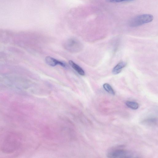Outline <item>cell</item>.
<instances>
[{
	"label": "cell",
	"mask_w": 158,
	"mask_h": 158,
	"mask_svg": "<svg viewBox=\"0 0 158 158\" xmlns=\"http://www.w3.org/2000/svg\"><path fill=\"white\" fill-rule=\"evenodd\" d=\"M21 144V136L16 133H11L4 138L2 143L1 149L4 153H13L19 147Z\"/></svg>",
	"instance_id": "6da1fadb"
},
{
	"label": "cell",
	"mask_w": 158,
	"mask_h": 158,
	"mask_svg": "<svg viewBox=\"0 0 158 158\" xmlns=\"http://www.w3.org/2000/svg\"><path fill=\"white\" fill-rule=\"evenodd\" d=\"M154 17L150 14H145L136 16L132 19L129 22L131 27H137L152 22Z\"/></svg>",
	"instance_id": "7a4b0ae2"
},
{
	"label": "cell",
	"mask_w": 158,
	"mask_h": 158,
	"mask_svg": "<svg viewBox=\"0 0 158 158\" xmlns=\"http://www.w3.org/2000/svg\"><path fill=\"white\" fill-rule=\"evenodd\" d=\"M64 47L68 51L72 53H78L82 49L81 42L75 39L68 40L64 43Z\"/></svg>",
	"instance_id": "3957f363"
},
{
	"label": "cell",
	"mask_w": 158,
	"mask_h": 158,
	"mask_svg": "<svg viewBox=\"0 0 158 158\" xmlns=\"http://www.w3.org/2000/svg\"><path fill=\"white\" fill-rule=\"evenodd\" d=\"M132 155V153L128 151L120 149L110 152L108 156L110 158H128L131 157Z\"/></svg>",
	"instance_id": "277c9868"
},
{
	"label": "cell",
	"mask_w": 158,
	"mask_h": 158,
	"mask_svg": "<svg viewBox=\"0 0 158 158\" xmlns=\"http://www.w3.org/2000/svg\"><path fill=\"white\" fill-rule=\"evenodd\" d=\"M45 61L48 65L51 67H55L58 64L63 67H66L67 66L65 64L51 57H46Z\"/></svg>",
	"instance_id": "5b68a950"
},
{
	"label": "cell",
	"mask_w": 158,
	"mask_h": 158,
	"mask_svg": "<svg viewBox=\"0 0 158 158\" xmlns=\"http://www.w3.org/2000/svg\"><path fill=\"white\" fill-rule=\"evenodd\" d=\"M126 65V63L125 62H121L119 63L113 69L112 73L115 75L119 74L122 70Z\"/></svg>",
	"instance_id": "8992f818"
},
{
	"label": "cell",
	"mask_w": 158,
	"mask_h": 158,
	"mask_svg": "<svg viewBox=\"0 0 158 158\" xmlns=\"http://www.w3.org/2000/svg\"><path fill=\"white\" fill-rule=\"evenodd\" d=\"M69 63L70 65L76 71L78 74L82 76L85 75V73L84 70L78 65L71 60L69 61Z\"/></svg>",
	"instance_id": "52a82bcc"
},
{
	"label": "cell",
	"mask_w": 158,
	"mask_h": 158,
	"mask_svg": "<svg viewBox=\"0 0 158 158\" xmlns=\"http://www.w3.org/2000/svg\"><path fill=\"white\" fill-rule=\"evenodd\" d=\"M125 104L128 107L133 110L137 109L139 107L138 104L135 102L127 101Z\"/></svg>",
	"instance_id": "ba28073f"
},
{
	"label": "cell",
	"mask_w": 158,
	"mask_h": 158,
	"mask_svg": "<svg viewBox=\"0 0 158 158\" xmlns=\"http://www.w3.org/2000/svg\"><path fill=\"white\" fill-rule=\"evenodd\" d=\"M103 86L104 89L107 92L113 95L115 94L114 91L109 84L106 83L103 85Z\"/></svg>",
	"instance_id": "9c48e42d"
},
{
	"label": "cell",
	"mask_w": 158,
	"mask_h": 158,
	"mask_svg": "<svg viewBox=\"0 0 158 158\" xmlns=\"http://www.w3.org/2000/svg\"><path fill=\"white\" fill-rule=\"evenodd\" d=\"M107 2L110 3H119L125 1H133V0H106Z\"/></svg>",
	"instance_id": "30bf717a"
}]
</instances>
